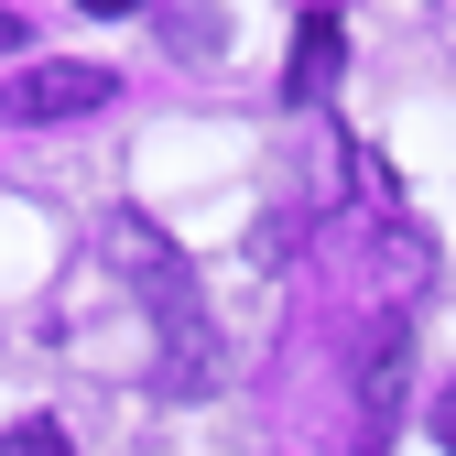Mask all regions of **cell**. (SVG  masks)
<instances>
[{"mask_svg":"<svg viewBox=\"0 0 456 456\" xmlns=\"http://www.w3.org/2000/svg\"><path fill=\"white\" fill-rule=\"evenodd\" d=\"M217 33H228L217 12H196V0H175V44H207V54H217Z\"/></svg>","mask_w":456,"mask_h":456,"instance_id":"cell-5","label":"cell"},{"mask_svg":"<svg viewBox=\"0 0 456 456\" xmlns=\"http://www.w3.org/2000/svg\"><path fill=\"white\" fill-rule=\"evenodd\" d=\"M109 98H120V77H109V66H22L12 87H0V120H87V109H109Z\"/></svg>","mask_w":456,"mask_h":456,"instance_id":"cell-2","label":"cell"},{"mask_svg":"<svg viewBox=\"0 0 456 456\" xmlns=\"http://www.w3.org/2000/svg\"><path fill=\"white\" fill-rule=\"evenodd\" d=\"M0 456H66V435H54V424H12V435H0Z\"/></svg>","mask_w":456,"mask_h":456,"instance_id":"cell-4","label":"cell"},{"mask_svg":"<svg viewBox=\"0 0 456 456\" xmlns=\"http://www.w3.org/2000/svg\"><path fill=\"white\" fill-rule=\"evenodd\" d=\"M337 54H348V22H337V12H305L294 66H282V98H294V109H315V98L337 87Z\"/></svg>","mask_w":456,"mask_h":456,"instance_id":"cell-3","label":"cell"},{"mask_svg":"<svg viewBox=\"0 0 456 456\" xmlns=\"http://www.w3.org/2000/svg\"><path fill=\"white\" fill-rule=\"evenodd\" d=\"M435 445H445V456H456V380H445V391H435Z\"/></svg>","mask_w":456,"mask_h":456,"instance_id":"cell-6","label":"cell"},{"mask_svg":"<svg viewBox=\"0 0 456 456\" xmlns=\"http://www.w3.org/2000/svg\"><path fill=\"white\" fill-rule=\"evenodd\" d=\"M109 261H131V282L152 294V326H163V391H196V380L217 370V337H207V294H196V272L163 250L152 217H109Z\"/></svg>","mask_w":456,"mask_h":456,"instance_id":"cell-1","label":"cell"},{"mask_svg":"<svg viewBox=\"0 0 456 456\" xmlns=\"http://www.w3.org/2000/svg\"><path fill=\"white\" fill-rule=\"evenodd\" d=\"M77 12H142V0H77Z\"/></svg>","mask_w":456,"mask_h":456,"instance_id":"cell-7","label":"cell"}]
</instances>
